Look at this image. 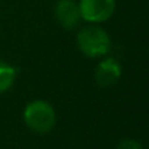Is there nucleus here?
<instances>
[{
  "label": "nucleus",
  "mask_w": 149,
  "mask_h": 149,
  "mask_svg": "<svg viewBox=\"0 0 149 149\" xmlns=\"http://www.w3.org/2000/svg\"><path fill=\"white\" fill-rule=\"evenodd\" d=\"M79 50L91 58L104 57L111 50V38L105 29L100 26H86L82 28L76 37Z\"/></svg>",
  "instance_id": "obj_1"
},
{
  "label": "nucleus",
  "mask_w": 149,
  "mask_h": 149,
  "mask_svg": "<svg viewBox=\"0 0 149 149\" xmlns=\"http://www.w3.org/2000/svg\"><path fill=\"white\" fill-rule=\"evenodd\" d=\"M24 120L32 132L48 133L56 124V111L47 101L35 100L25 107Z\"/></svg>",
  "instance_id": "obj_2"
},
{
  "label": "nucleus",
  "mask_w": 149,
  "mask_h": 149,
  "mask_svg": "<svg viewBox=\"0 0 149 149\" xmlns=\"http://www.w3.org/2000/svg\"><path fill=\"white\" fill-rule=\"evenodd\" d=\"M81 19L89 24L108 21L116 10V0H79Z\"/></svg>",
  "instance_id": "obj_3"
},
{
  "label": "nucleus",
  "mask_w": 149,
  "mask_h": 149,
  "mask_svg": "<svg viewBox=\"0 0 149 149\" xmlns=\"http://www.w3.org/2000/svg\"><path fill=\"white\" fill-rule=\"evenodd\" d=\"M121 78V66L114 57L102 58L95 70V81L100 86L108 88L116 85Z\"/></svg>",
  "instance_id": "obj_4"
},
{
  "label": "nucleus",
  "mask_w": 149,
  "mask_h": 149,
  "mask_svg": "<svg viewBox=\"0 0 149 149\" xmlns=\"http://www.w3.org/2000/svg\"><path fill=\"white\" fill-rule=\"evenodd\" d=\"M54 13L60 25L66 29H73L79 25L81 12L76 0H58L54 8Z\"/></svg>",
  "instance_id": "obj_5"
},
{
  "label": "nucleus",
  "mask_w": 149,
  "mask_h": 149,
  "mask_svg": "<svg viewBox=\"0 0 149 149\" xmlns=\"http://www.w3.org/2000/svg\"><path fill=\"white\" fill-rule=\"evenodd\" d=\"M16 69L5 61H0V94L6 92L12 88L16 81Z\"/></svg>",
  "instance_id": "obj_6"
},
{
  "label": "nucleus",
  "mask_w": 149,
  "mask_h": 149,
  "mask_svg": "<svg viewBox=\"0 0 149 149\" xmlns=\"http://www.w3.org/2000/svg\"><path fill=\"white\" fill-rule=\"evenodd\" d=\"M116 149H143L142 145L137 142V140H133V139H124L121 140Z\"/></svg>",
  "instance_id": "obj_7"
}]
</instances>
